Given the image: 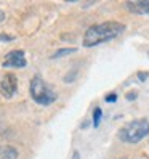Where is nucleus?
I'll list each match as a JSON object with an SVG mask.
<instances>
[{"label":"nucleus","instance_id":"nucleus-1","mask_svg":"<svg viewBox=\"0 0 149 159\" xmlns=\"http://www.w3.org/2000/svg\"><path fill=\"white\" fill-rule=\"evenodd\" d=\"M124 31H125V26L122 23H117V21H106V23L93 24L85 31L83 47L91 48V47L109 42V40L116 39V37H119Z\"/></svg>","mask_w":149,"mask_h":159},{"label":"nucleus","instance_id":"nucleus-2","mask_svg":"<svg viewBox=\"0 0 149 159\" xmlns=\"http://www.w3.org/2000/svg\"><path fill=\"white\" fill-rule=\"evenodd\" d=\"M147 135H149V120L147 119H135L119 130V138L124 143H130V145L141 142Z\"/></svg>","mask_w":149,"mask_h":159},{"label":"nucleus","instance_id":"nucleus-3","mask_svg":"<svg viewBox=\"0 0 149 159\" xmlns=\"http://www.w3.org/2000/svg\"><path fill=\"white\" fill-rule=\"evenodd\" d=\"M29 93H31L32 100L40 106H50L51 103H55L56 98H58L56 92H53L51 87L48 85V84H45L40 76L32 77L31 85H29Z\"/></svg>","mask_w":149,"mask_h":159},{"label":"nucleus","instance_id":"nucleus-4","mask_svg":"<svg viewBox=\"0 0 149 159\" xmlns=\"http://www.w3.org/2000/svg\"><path fill=\"white\" fill-rule=\"evenodd\" d=\"M18 90V79L15 74L8 72L5 74V76L2 77V80H0V92H2V95L5 98H11L15 93Z\"/></svg>","mask_w":149,"mask_h":159},{"label":"nucleus","instance_id":"nucleus-5","mask_svg":"<svg viewBox=\"0 0 149 159\" xmlns=\"http://www.w3.org/2000/svg\"><path fill=\"white\" fill-rule=\"evenodd\" d=\"M26 57H24V52L23 50H13L10 52L5 57L3 60V68H26Z\"/></svg>","mask_w":149,"mask_h":159},{"label":"nucleus","instance_id":"nucleus-6","mask_svg":"<svg viewBox=\"0 0 149 159\" xmlns=\"http://www.w3.org/2000/svg\"><path fill=\"white\" fill-rule=\"evenodd\" d=\"M125 7L133 15H149V0H141V2H127Z\"/></svg>","mask_w":149,"mask_h":159},{"label":"nucleus","instance_id":"nucleus-7","mask_svg":"<svg viewBox=\"0 0 149 159\" xmlns=\"http://www.w3.org/2000/svg\"><path fill=\"white\" fill-rule=\"evenodd\" d=\"M0 157L2 159H18V149L13 146H3L0 151Z\"/></svg>","mask_w":149,"mask_h":159},{"label":"nucleus","instance_id":"nucleus-8","mask_svg":"<svg viewBox=\"0 0 149 159\" xmlns=\"http://www.w3.org/2000/svg\"><path fill=\"white\" fill-rule=\"evenodd\" d=\"M74 52H77V48H59V50L55 52L50 58L51 60H58V58H63V57H68V55H71Z\"/></svg>","mask_w":149,"mask_h":159},{"label":"nucleus","instance_id":"nucleus-9","mask_svg":"<svg viewBox=\"0 0 149 159\" xmlns=\"http://www.w3.org/2000/svg\"><path fill=\"white\" fill-rule=\"evenodd\" d=\"M101 117H103V111H101V108H95L93 109V127L98 129L99 124H101Z\"/></svg>","mask_w":149,"mask_h":159},{"label":"nucleus","instance_id":"nucleus-10","mask_svg":"<svg viewBox=\"0 0 149 159\" xmlns=\"http://www.w3.org/2000/svg\"><path fill=\"white\" fill-rule=\"evenodd\" d=\"M136 77H138L139 82H144V80L149 77V72H147V71H139V72L136 74Z\"/></svg>","mask_w":149,"mask_h":159},{"label":"nucleus","instance_id":"nucleus-11","mask_svg":"<svg viewBox=\"0 0 149 159\" xmlns=\"http://www.w3.org/2000/svg\"><path fill=\"white\" fill-rule=\"evenodd\" d=\"M106 103H116L117 101V93H107V95L104 97Z\"/></svg>","mask_w":149,"mask_h":159},{"label":"nucleus","instance_id":"nucleus-12","mask_svg":"<svg viewBox=\"0 0 149 159\" xmlns=\"http://www.w3.org/2000/svg\"><path fill=\"white\" fill-rule=\"evenodd\" d=\"M0 40L2 42H11V40H15V37L8 35V34H0Z\"/></svg>","mask_w":149,"mask_h":159},{"label":"nucleus","instance_id":"nucleus-13","mask_svg":"<svg viewBox=\"0 0 149 159\" xmlns=\"http://www.w3.org/2000/svg\"><path fill=\"white\" fill-rule=\"evenodd\" d=\"M136 92H130V93H127V100L128 101H133V100H136Z\"/></svg>","mask_w":149,"mask_h":159},{"label":"nucleus","instance_id":"nucleus-14","mask_svg":"<svg viewBox=\"0 0 149 159\" xmlns=\"http://www.w3.org/2000/svg\"><path fill=\"white\" fill-rule=\"evenodd\" d=\"M72 159H80V154H79V151H74V156H72Z\"/></svg>","mask_w":149,"mask_h":159},{"label":"nucleus","instance_id":"nucleus-15","mask_svg":"<svg viewBox=\"0 0 149 159\" xmlns=\"http://www.w3.org/2000/svg\"><path fill=\"white\" fill-rule=\"evenodd\" d=\"M3 18H5V15H3L2 11H0V21H2V20H3Z\"/></svg>","mask_w":149,"mask_h":159}]
</instances>
